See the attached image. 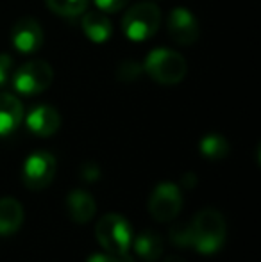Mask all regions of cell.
<instances>
[{
  "label": "cell",
  "instance_id": "8fae6325",
  "mask_svg": "<svg viewBox=\"0 0 261 262\" xmlns=\"http://www.w3.org/2000/svg\"><path fill=\"white\" fill-rule=\"evenodd\" d=\"M24 107L22 102L11 93H0V138L13 134L22 123Z\"/></svg>",
  "mask_w": 261,
  "mask_h": 262
},
{
  "label": "cell",
  "instance_id": "cb8c5ba5",
  "mask_svg": "<svg viewBox=\"0 0 261 262\" xmlns=\"http://www.w3.org/2000/svg\"><path fill=\"white\" fill-rule=\"evenodd\" d=\"M163 262H186L183 257H179V255H172V257H167Z\"/></svg>",
  "mask_w": 261,
  "mask_h": 262
},
{
  "label": "cell",
  "instance_id": "5b68a950",
  "mask_svg": "<svg viewBox=\"0 0 261 262\" xmlns=\"http://www.w3.org/2000/svg\"><path fill=\"white\" fill-rule=\"evenodd\" d=\"M54 80L52 66L45 61H27L14 72L13 86L22 95H39L49 90Z\"/></svg>",
  "mask_w": 261,
  "mask_h": 262
},
{
  "label": "cell",
  "instance_id": "8992f818",
  "mask_svg": "<svg viewBox=\"0 0 261 262\" xmlns=\"http://www.w3.org/2000/svg\"><path fill=\"white\" fill-rule=\"evenodd\" d=\"M56 159L49 152H34L27 157L22 169V180L25 187L31 191H42L47 186H50L56 177Z\"/></svg>",
  "mask_w": 261,
  "mask_h": 262
},
{
  "label": "cell",
  "instance_id": "7a4b0ae2",
  "mask_svg": "<svg viewBox=\"0 0 261 262\" xmlns=\"http://www.w3.org/2000/svg\"><path fill=\"white\" fill-rule=\"evenodd\" d=\"M145 70L150 79L163 86L179 84L186 77V61L181 54L168 49L152 50L145 59Z\"/></svg>",
  "mask_w": 261,
  "mask_h": 262
},
{
  "label": "cell",
  "instance_id": "3957f363",
  "mask_svg": "<svg viewBox=\"0 0 261 262\" xmlns=\"http://www.w3.org/2000/svg\"><path fill=\"white\" fill-rule=\"evenodd\" d=\"M161 24V9L154 2H138L126 13L122 20L124 34L132 41L152 38Z\"/></svg>",
  "mask_w": 261,
  "mask_h": 262
},
{
  "label": "cell",
  "instance_id": "7c38bea8",
  "mask_svg": "<svg viewBox=\"0 0 261 262\" xmlns=\"http://www.w3.org/2000/svg\"><path fill=\"white\" fill-rule=\"evenodd\" d=\"M66 209L75 223H86L95 214V200L86 191H72L66 198Z\"/></svg>",
  "mask_w": 261,
  "mask_h": 262
},
{
  "label": "cell",
  "instance_id": "30bf717a",
  "mask_svg": "<svg viewBox=\"0 0 261 262\" xmlns=\"http://www.w3.org/2000/svg\"><path fill=\"white\" fill-rule=\"evenodd\" d=\"M27 128L39 138H49L57 132L61 127V116L50 105H36L25 118Z\"/></svg>",
  "mask_w": 261,
  "mask_h": 262
},
{
  "label": "cell",
  "instance_id": "277c9868",
  "mask_svg": "<svg viewBox=\"0 0 261 262\" xmlns=\"http://www.w3.org/2000/svg\"><path fill=\"white\" fill-rule=\"evenodd\" d=\"M97 241L113 255H127L132 243L131 225L118 214H106L95 228Z\"/></svg>",
  "mask_w": 261,
  "mask_h": 262
},
{
  "label": "cell",
  "instance_id": "44dd1931",
  "mask_svg": "<svg viewBox=\"0 0 261 262\" xmlns=\"http://www.w3.org/2000/svg\"><path fill=\"white\" fill-rule=\"evenodd\" d=\"M86 262H132V259L129 255H113V253L104 255V253H95Z\"/></svg>",
  "mask_w": 261,
  "mask_h": 262
},
{
  "label": "cell",
  "instance_id": "5bb4252c",
  "mask_svg": "<svg viewBox=\"0 0 261 262\" xmlns=\"http://www.w3.org/2000/svg\"><path fill=\"white\" fill-rule=\"evenodd\" d=\"M83 31L93 43H104L111 38L113 25L102 13H86L83 18Z\"/></svg>",
  "mask_w": 261,
  "mask_h": 262
},
{
  "label": "cell",
  "instance_id": "e0dca14e",
  "mask_svg": "<svg viewBox=\"0 0 261 262\" xmlns=\"http://www.w3.org/2000/svg\"><path fill=\"white\" fill-rule=\"evenodd\" d=\"M49 9L59 16H79L86 11L90 0H45Z\"/></svg>",
  "mask_w": 261,
  "mask_h": 262
},
{
  "label": "cell",
  "instance_id": "9a60e30c",
  "mask_svg": "<svg viewBox=\"0 0 261 262\" xmlns=\"http://www.w3.org/2000/svg\"><path fill=\"white\" fill-rule=\"evenodd\" d=\"M134 252L138 253L139 259L154 262L159 259L161 252H163V241L156 232H143L134 239Z\"/></svg>",
  "mask_w": 261,
  "mask_h": 262
},
{
  "label": "cell",
  "instance_id": "d6986e66",
  "mask_svg": "<svg viewBox=\"0 0 261 262\" xmlns=\"http://www.w3.org/2000/svg\"><path fill=\"white\" fill-rule=\"evenodd\" d=\"M79 175H81V179H83L84 182H97L98 177H101V168L97 166V162L88 161V162H84V164L81 166Z\"/></svg>",
  "mask_w": 261,
  "mask_h": 262
},
{
  "label": "cell",
  "instance_id": "603a6c76",
  "mask_svg": "<svg viewBox=\"0 0 261 262\" xmlns=\"http://www.w3.org/2000/svg\"><path fill=\"white\" fill-rule=\"evenodd\" d=\"M195 184H197V177L193 175V173H186V175L183 177V186H185L186 189L195 187Z\"/></svg>",
  "mask_w": 261,
  "mask_h": 262
},
{
  "label": "cell",
  "instance_id": "52a82bcc",
  "mask_svg": "<svg viewBox=\"0 0 261 262\" xmlns=\"http://www.w3.org/2000/svg\"><path fill=\"white\" fill-rule=\"evenodd\" d=\"M181 207H183V196L179 193L177 186H174L170 182L159 184L149 198L150 216L156 221H161V223H168V221L175 220V216L179 214Z\"/></svg>",
  "mask_w": 261,
  "mask_h": 262
},
{
  "label": "cell",
  "instance_id": "2e32d148",
  "mask_svg": "<svg viewBox=\"0 0 261 262\" xmlns=\"http://www.w3.org/2000/svg\"><path fill=\"white\" fill-rule=\"evenodd\" d=\"M200 154L211 161H218L229 154V143L226 141L224 136L208 134L200 139Z\"/></svg>",
  "mask_w": 261,
  "mask_h": 262
},
{
  "label": "cell",
  "instance_id": "7402d4cb",
  "mask_svg": "<svg viewBox=\"0 0 261 262\" xmlns=\"http://www.w3.org/2000/svg\"><path fill=\"white\" fill-rule=\"evenodd\" d=\"M11 61L9 55H0V88L7 82V77H9V72H11Z\"/></svg>",
  "mask_w": 261,
  "mask_h": 262
},
{
  "label": "cell",
  "instance_id": "9c48e42d",
  "mask_svg": "<svg viewBox=\"0 0 261 262\" xmlns=\"http://www.w3.org/2000/svg\"><path fill=\"white\" fill-rule=\"evenodd\" d=\"M11 41L14 49L22 54H32L42 49L43 45V31L39 24L31 16H25L14 24L11 31Z\"/></svg>",
  "mask_w": 261,
  "mask_h": 262
},
{
  "label": "cell",
  "instance_id": "4fadbf2b",
  "mask_svg": "<svg viewBox=\"0 0 261 262\" xmlns=\"http://www.w3.org/2000/svg\"><path fill=\"white\" fill-rule=\"evenodd\" d=\"M24 221L22 204L14 198H0V235H11Z\"/></svg>",
  "mask_w": 261,
  "mask_h": 262
},
{
  "label": "cell",
  "instance_id": "ba28073f",
  "mask_svg": "<svg viewBox=\"0 0 261 262\" xmlns=\"http://www.w3.org/2000/svg\"><path fill=\"white\" fill-rule=\"evenodd\" d=\"M170 38L183 47H190L198 39V24L192 11L185 7H175L170 11L167 20Z\"/></svg>",
  "mask_w": 261,
  "mask_h": 262
},
{
  "label": "cell",
  "instance_id": "ac0fdd59",
  "mask_svg": "<svg viewBox=\"0 0 261 262\" xmlns=\"http://www.w3.org/2000/svg\"><path fill=\"white\" fill-rule=\"evenodd\" d=\"M170 239L172 243H175L179 246L192 245V228H190V223H175L170 228Z\"/></svg>",
  "mask_w": 261,
  "mask_h": 262
},
{
  "label": "cell",
  "instance_id": "6da1fadb",
  "mask_svg": "<svg viewBox=\"0 0 261 262\" xmlns=\"http://www.w3.org/2000/svg\"><path fill=\"white\" fill-rule=\"evenodd\" d=\"M192 228V246L198 253L211 255L218 252L226 239V221L215 209H204L190 223Z\"/></svg>",
  "mask_w": 261,
  "mask_h": 262
},
{
  "label": "cell",
  "instance_id": "ffe728a7",
  "mask_svg": "<svg viewBox=\"0 0 261 262\" xmlns=\"http://www.w3.org/2000/svg\"><path fill=\"white\" fill-rule=\"evenodd\" d=\"M131 0H95L97 7L104 13H116V11L124 9Z\"/></svg>",
  "mask_w": 261,
  "mask_h": 262
}]
</instances>
